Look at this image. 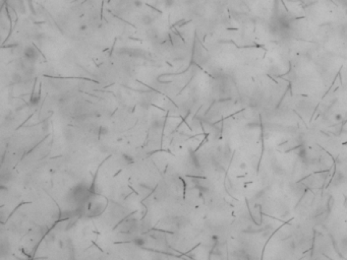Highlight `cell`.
<instances>
[{
	"mask_svg": "<svg viewBox=\"0 0 347 260\" xmlns=\"http://www.w3.org/2000/svg\"><path fill=\"white\" fill-rule=\"evenodd\" d=\"M30 105L31 106H37L40 103V95L38 94V95H37V94H32V95H31V98H30Z\"/></svg>",
	"mask_w": 347,
	"mask_h": 260,
	"instance_id": "obj_1",
	"label": "cell"
},
{
	"mask_svg": "<svg viewBox=\"0 0 347 260\" xmlns=\"http://www.w3.org/2000/svg\"><path fill=\"white\" fill-rule=\"evenodd\" d=\"M25 57H27L28 59H30V60H34V59H36V57H37V53L35 52V50L34 49H32V48H28L27 50H25Z\"/></svg>",
	"mask_w": 347,
	"mask_h": 260,
	"instance_id": "obj_2",
	"label": "cell"
},
{
	"mask_svg": "<svg viewBox=\"0 0 347 260\" xmlns=\"http://www.w3.org/2000/svg\"><path fill=\"white\" fill-rule=\"evenodd\" d=\"M133 244H135V246L142 247L146 244V240H145L144 238H142V237H138V238H135V240H133Z\"/></svg>",
	"mask_w": 347,
	"mask_h": 260,
	"instance_id": "obj_3",
	"label": "cell"
},
{
	"mask_svg": "<svg viewBox=\"0 0 347 260\" xmlns=\"http://www.w3.org/2000/svg\"><path fill=\"white\" fill-rule=\"evenodd\" d=\"M152 127L155 128V129H160L162 127V121L160 119H155L154 121L152 122Z\"/></svg>",
	"mask_w": 347,
	"mask_h": 260,
	"instance_id": "obj_4",
	"label": "cell"
},
{
	"mask_svg": "<svg viewBox=\"0 0 347 260\" xmlns=\"http://www.w3.org/2000/svg\"><path fill=\"white\" fill-rule=\"evenodd\" d=\"M122 160H123L126 164H132L133 163V159L130 156L126 155V153H123V155H122Z\"/></svg>",
	"mask_w": 347,
	"mask_h": 260,
	"instance_id": "obj_5",
	"label": "cell"
},
{
	"mask_svg": "<svg viewBox=\"0 0 347 260\" xmlns=\"http://www.w3.org/2000/svg\"><path fill=\"white\" fill-rule=\"evenodd\" d=\"M64 135H65V137H66L67 139L73 138V136H75V135H73V133H72L69 129H67L66 131H65V132H64Z\"/></svg>",
	"mask_w": 347,
	"mask_h": 260,
	"instance_id": "obj_6",
	"label": "cell"
},
{
	"mask_svg": "<svg viewBox=\"0 0 347 260\" xmlns=\"http://www.w3.org/2000/svg\"><path fill=\"white\" fill-rule=\"evenodd\" d=\"M98 132H99V135H105V134L108 133V129L105 127H100V130H99Z\"/></svg>",
	"mask_w": 347,
	"mask_h": 260,
	"instance_id": "obj_7",
	"label": "cell"
},
{
	"mask_svg": "<svg viewBox=\"0 0 347 260\" xmlns=\"http://www.w3.org/2000/svg\"><path fill=\"white\" fill-rule=\"evenodd\" d=\"M12 79H13V81L18 82V81H21L22 77H21V75H19L18 73H15V74H13V76H12Z\"/></svg>",
	"mask_w": 347,
	"mask_h": 260,
	"instance_id": "obj_8",
	"label": "cell"
}]
</instances>
